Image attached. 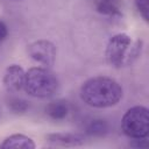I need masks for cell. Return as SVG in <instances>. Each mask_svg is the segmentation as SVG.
Instances as JSON below:
<instances>
[{"mask_svg": "<svg viewBox=\"0 0 149 149\" xmlns=\"http://www.w3.org/2000/svg\"><path fill=\"white\" fill-rule=\"evenodd\" d=\"M121 85L107 76H95L85 80L79 95L83 102L94 108H107L116 105L122 98Z\"/></svg>", "mask_w": 149, "mask_h": 149, "instance_id": "cell-1", "label": "cell"}, {"mask_svg": "<svg viewBox=\"0 0 149 149\" xmlns=\"http://www.w3.org/2000/svg\"><path fill=\"white\" fill-rule=\"evenodd\" d=\"M142 47V40H133L128 34L119 33L108 40L105 57L107 63L115 69L129 66L140 57Z\"/></svg>", "mask_w": 149, "mask_h": 149, "instance_id": "cell-2", "label": "cell"}, {"mask_svg": "<svg viewBox=\"0 0 149 149\" xmlns=\"http://www.w3.org/2000/svg\"><path fill=\"white\" fill-rule=\"evenodd\" d=\"M58 88V78L49 68L34 66L26 72L23 90L28 95L45 99L55 95Z\"/></svg>", "mask_w": 149, "mask_h": 149, "instance_id": "cell-3", "label": "cell"}, {"mask_svg": "<svg viewBox=\"0 0 149 149\" xmlns=\"http://www.w3.org/2000/svg\"><path fill=\"white\" fill-rule=\"evenodd\" d=\"M121 129L129 139H147L149 135V111L144 106L127 109L121 119Z\"/></svg>", "mask_w": 149, "mask_h": 149, "instance_id": "cell-4", "label": "cell"}, {"mask_svg": "<svg viewBox=\"0 0 149 149\" xmlns=\"http://www.w3.org/2000/svg\"><path fill=\"white\" fill-rule=\"evenodd\" d=\"M27 51L33 61L42 64L45 68H50L55 63L56 47L48 40H38L30 43L27 48Z\"/></svg>", "mask_w": 149, "mask_h": 149, "instance_id": "cell-5", "label": "cell"}, {"mask_svg": "<svg viewBox=\"0 0 149 149\" xmlns=\"http://www.w3.org/2000/svg\"><path fill=\"white\" fill-rule=\"evenodd\" d=\"M24 77H26V72L22 69V66L17 64H12L5 70L2 77L3 87L9 93L19 92L20 90L23 88Z\"/></svg>", "mask_w": 149, "mask_h": 149, "instance_id": "cell-6", "label": "cell"}, {"mask_svg": "<svg viewBox=\"0 0 149 149\" xmlns=\"http://www.w3.org/2000/svg\"><path fill=\"white\" fill-rule=\"evenodd\" d=\"M45 140L56 147H78L84 143V136L77 133H51Z\"/></svg>", "mask_w": 149, "mask_h": 149, "instance_id": "cell-7", "label": "cell"}, {"mask_svg": "<svg viewBox=\"0 0 149 149\" xmlns=\"http://www.w3.org/2000/svg\"><path fill=\"white\" fill-rule=\"evenodd\" d=\"M45 114L55 121L64 120L70 113V105L64 99H56L45 106Z\"/></svg>", "mask_w": 149, "mask_h": 149, "instance_id": "cell-8", "label": "cell"}, {"mask_svg": "<svg viewBox=\"0 0 149 149\" xmlns=\"http://www.w3.org/2000/svg\"><path fill=\"white\" fill-rule=\"evenodd\" d=\"M121 0H93L95 10L105 16L119 17L121 16Z\"/></svg>", "mask_w": 149, "mask_h": 149, "instance_id": "cell-9", "label": "cell"}, {"mask_svg": "<svg viewBox=\"0 0 149 149\" xmlns=\"http://www.w3.org/2000/svg\"><path fill=\"white\" fill-rule=\"evenodd\" d=\"M2 149H34V141L23 134H13L3 140L0 146Z\"/></svg>", "mask_w": 149, "mask_h": 149, "instance_id": "cell-10", "label": "cell"}, {"mask_svg": "<svg viewBox=\"0 0 149 149\" xmlns=\"http://www.w3.org/2000/svg\"><path fill=\"white\" fill-rule=\"evenodd\" d=\"M84 132L88 136L94 137H101L108 134L109 132V125L104 119H92L84 126Z\"/></svg>", "mask_w": 149, "mask_h": 149, "instance_id": "cell-11", "label": "cell"}, {"mask_svg": "<svg viewBox=\"0 0 149 149\" xmlns=\"http://www.w3.org/2000/svg\"><path fill=\"white\" fill-rule=\"evenodd\" d=\"M7 105H8L9 109L16 114H23L29 109V102L26 99L19 98V97L9 98Z\"/></svg>", "mask_w": 149, "mask_h": 149, "instance_id": "cell-12", "label": "cell"}, {"mask_svg": "<svg viewBox=\"0 0 149 149\" xmlns=\"http://www.w3.org/2000/svg\"><path fill=\"white\" fill-rule=\"evenodd\" d=\"M135 7L142 19L148 22L149 21V0H134Z\"/></svg>", "mask_w": 149, "mask_h": 149, "instance_id": "cell-13", "label": "cell"}, {"mask_svg": "<svg viewBox=\"0 0 149 149\" xmlns=\"http://www.w3.org/2000/svg\"><path fill=\"white\" fill-rule=\"evenodd\" d=\"M7 35H8V28L6 23L2 20H0V42L3 41L7 37Z\"/></svg>", "mask_w": 149, "mask_h": 149, "instance_id": "cell-14", "label": "cell"}, {"mask_svg": "<svg viewBox=\"0 0 149 149\" xmlns=\"http://www.w3.org/2000/svg\"><path fill=\"white\" fill-rule=\"evenodd\" d=\"M0 115H1V106H0Z\"/></svg>", "mask_w": 149, "mask_h": 149, "instance_id": "cell-15", "label": "cell"}]
</instances>
